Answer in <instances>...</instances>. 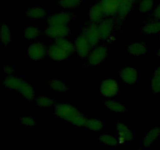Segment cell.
Instances as JSON below:
<instances>
[{
    "instance_id": "ba28073f",
    "label": "cell",
    "mask_w": 160,
    "mask_h": 150,
    "mask_svg": "<svg viewBox=\"0 0 160 150\" xmlns=\"http://www.w3.org/2000/svg\"><path fill=\"white\" fill-rule=\"evenodd\" d=\"M75 19V15L71 12L60 11L51 14L47 17L48 25H68Z\"/></svg>"
},
{
    "instance_id": "277c9868",
    "label": "cell",
    "mask_w": 160,
    "mask_h": 150,
    "mask_svg": "<svg viewBox=\"0 0 160 150\" xmlns=\"http://www.w3.org/2000/svg\"><path fill=\"white\" fill-rule=\"evenodd\" d=\"M44 34L50 38L58 40L67 38L71 34V30L68 25H48L44 31Z\"/></svg>"
},
{
    "instance_id": "f1b7e54d",
    "label": "cell",
    "mask_w": 160,
    "mask_h": 150,
    "mask_svg": "<svg viewBox=\"0 0 160 150\" xmlns=\"http://www.w3.org/2000/svg\"><path fill=\"white\" fill-rule=\"evenodd\" d=\"M155 0H141L138 4V10L141 13H148L154 10Z\"/></svg>"
},
{
    "instance_id": "484cf974",
    "label": "cell",
    "mask_w": 160,
    "mask_h": 150,
    "mask_svg": "<svg viewBox=\"0 0 160 150\" xmlns=\"http://www.w3.org/2000/svg\"><path fill=\"white\" fill-rule=\"evenodd\" d=\"M104 123L102 120L97 118H88L85 123V128L93 132H98L104 128Z\"/></svg>"
},
{
    "instance_id": "9c48e42d",
    "label": "cell",
    "mask_w": 160,
    "mask_h": 150,
    "mask_svg": "<svg viewBox=\"0 0 160 150\" xmlns=\"http://www.w3.org/2000/svg\"><path fill=\"white\" fill-rule=\"evenodd\" d=\"M83 34L87 38L88 41L89 42L92 48L98 46V44L102 40L101 35H100L99 31H98V24L90 22L87 25L84 26L81 31Z\"/></svg>"
},
{
    "instance_id": "e0dca14e",
    "label": "cell",
    "mask_w": 160,
    "mask_h": 150,
    "mask_svg": "<svg viewBox=\"0 0 160 150\" xmlns=\"http://www.w3.org/2000/svg\"><path fill=\"white\" fill-rule=\"evenodd\" d=\"M127 51L131 56L139 57V56H145L148 51V45L146 43L140 41H135L130 44L128 46Z\"/></svg>"
},
{
    "instance_id": "5b68a950",
    "label": "cell",
    "mask_w": 160,
    "mask_h": 150,
    "mask_svg": "<svg viewBox=\"0 0 160 150\" xmlns=\"http://www.w3.org/2000/svg\"><path fill=\"white\" fill-rule=\"evenodd\" d=\"M46 55H48V48L43 42H34L27 48V56L34 61L42 60Z\"/></svg>"
},
{
    "instance_id": "30bf717a",
    "label": "cell",
    "mask_w": 160,
    "mask_h": 150,
    "mask_svg": "<svg viewBox=\"0 0 160 150\" xmlns=\"http://www.w3.org/2000/svg\"><path fill=\"white\" fill-rule=\"evenodd\" d=\"M116 128H117V135H118L120 144L128 143V142H131L134 139V132L124 123L120 121H117L116 122Z\"/></svg>"
},
{
    "instance_id": "cb8c5ba5",
    "label": "cell",
    "mask_w": 160,
    "mask_h": 150,
    "mask_svg": "<svg viewBox=\"0 0 160 150\" xmlns=\"http://www.w3.org/2000/svg\"><path fill=\"white\" fill-rule=\"evenodd\" d=\"M0 41L3 46L7 47L12 42V33L10 28L7 24H2L0 28Z\"/></svg>"
},
{
    "instance_id": "52a82bcc",
    "label": "cell",
    "mask_w": 160,
    "mask_h": 150,
    "mask_svg": "<svg viewBox=\"0 0 160 150\" xmlns=\"http://www.w3.org/2000/svg\"><path fill=\"white\" fill-rule=\"evenodd\" d=\"M75 46V52L78 55V56L81 59L88 57L89 54L91 53L93 48L90 45L89 42L88 41L87 38L81 33L78 37L76 38L74 41Z\"/></svg>"
},
{
    "instance_id": "7c38bea8",
    "label": "cell",
    "mask_w": 160,
    "mask_h": 150,
    "mask_svg": "<svg viewBox=\"0 0 160 150\" xmlns=\"http://www.w3.org/2000/svg\"><path fill=\"white\" fill-rule=\"evenodd\" d=\"M48 56L56 62H62L67 60L71 56L63 48L54 42L48 47Z\"/></svg>"
},
{
    "instance_id": "5bb4252c",
    "label": "cell",
    "mask_w": 160,
    "mask_h": 150,
    "mask_svg": "<svg viewBox=\"0 0 160 150\" xmlns=\"http://www.w3.org/2000/svg\"><path fill=\"white\" fill-rule=\"evenodd\" d=\"M115 27V20L113 18H105L98 23V31L102 40H106L112 36Z\"/></svg>"
},
{
    "instance_id": "4fadbf2b",
    "label": "cell",
    "mask_w": 160,
    "mask_h": 150,
    "mask_svg": "<svg viewBox=\"0 0 160 150\" xmlns=\"http://www.w3.org/2000/svg\"><path fill=\"white\" fill-rule=\"evenodd\" d=\"M120 79L127 84H134L138 82V71L132 67H125L119 70Z\"/></svg>"
},
{
    "instance_id": "ffe728a7",
    "label": "cell",
    "mask_w": 160,
    "mask_h": 150,
    "mask_svg": "<svg viewBox=\"0 0 160 150\" xmlns=\"http://www.w3.org/2000/svg\"><path fill=\"white\" fill-rule=\"evenodd\" d=\"M48 12L44 7L41 6H35L28 8L26 10V16L32 20H41L45 18Z\"/></svg>"
},
{
    "instance_id": "83f0119b",
    "label": "cell",
    "mask_w": 160,
    "mask_h": 150,
    "mask_svg": "<svg viewBox=\"0 0 160 150\" xmlns=\"http://www.w3.org/2000/svg\"><path fill=\"white\" fill-rule=\"evenodd\" d=\"M100 142L105 145L110 147H116L120 144L118 138L109 134H102L98 138Z\"/></svg>"
},
{
    "instance_id": "d4e9b609",
    "label": "cell",
    "mask_w": 160,
    "mask_h": 150,
    "mask_svg": "<svg viewBox=\"0 0 160 150\" xmlns=\"http://www.w3.org/2000/svg\"><path fill=\"white\" fill-rule=\"evenodd\" d=\"M42 35V31L35 26H28L23 31V38L27 40L34 41L39 38Z\"/></svg>"
},
{
    "instance_id": "9a60e30c",
    "label": "cell",
    "mask_w": 160,
    "mask_h": 150,
    "mask_svg": "<svg viewBox=\"0 0 160 150\" xmlns=\"http://www.w3.org/2000/svg\"><path fill=\"white\" fill-rule=\"evenodd\" d=\"M99 2L102 5L106 18L117 17L119 10L118 0H101Z\"/></svg>"
},
{
    "instance_id": "ac0fdd59",
    "label": "cell",
    "mask_w": 160,
    "mask_h": 150,
    "mask_svg": "<svg viewBox=\"0 0 160 150\" xmlns=\"http://www.w3.org/2000/svg\"><path fill=\"white\" fill-rule=\"evenodd\" d=\"M88 16L90 20V22L94 23H99L102 20H104L106 18L105 17L104 12H103L102 7L100 2L95 3L92 5L89 9L88 12Z\"/></svg>"
},
{
    "instance_id": "6da1fadb",
    "label": "cell",
    "mask_w": 160,
    "mask_h": 150,
    "mask_svg": "<svg viewBox=\"0 0 160 150\" xmlns=\"http://www.w3.org/2000/svg\"><path fill=\"white\" fill-rule=\"evenodd\" d=\"M54 113L56 117L69 123L78 127L85 128L87 117L76 106L68 102H59L55 106Z\"/></svg>"
},
{
    "instance_id": "4316f807",
    "label": "cell",
    "mask_w": 160,
    "mask_h": 150,
    "mask_svg": "<svg viewBox=\"0 0 160 150\" xmlns=\"http://www.w3.org/2000/svg\"><path fill=\"white\" fill-rule=\"evenodd\" d=\"M35 104L40 108H50L53 106H56V102L54 98L46 95H40L34 99Z\"/></svg>"
},
{
    "instance_id": "603a6c76",
    "label": "cell",
    "mask_w": 160,
    "mask_h": 150,
    "mask_svg": "<svg viewBox=\"0 0 160 150\" xmlns=\"http://www.w3.org/2000/svg\"><path fill=\"white\" fill-rule=\"evenodd\" d=\"M104 106L108 110L115 112H126L128 109L123 103L112 99H107L104 102Z\"/></svg>"
},
{
    "instance_id": "d6a6232c",
    "label": "cell",
    "mask_w": 160,
    "mask_h": 150,
    "mask_svg": "<svg viewBox=\"0 0 160 150\" xmlns=\"http://www.w3.org/2000/svg\"><path fill=\"white\" fill-rule=\"evenodd\" d=\"M152 17L153 18L160 20V4L158 5L152 11Z\"/></svg>"
},
{
    "instance_id": "44dd1931",
    "label": "cell",
    "mask_w": 160,
    "mask_h": 150,
    "mask_svg": "<svg viewBox=\"0 0 160 150\" xmlns=\"http://www.w3.org/2000/svg\"><path fill=\"white\" fill-rule=\"evenodd\" d=\"M152 92L156 95H160V66L156 67L150 79Z\"/></svg>"
},
{
    "instance_id": "3957f363",
    "label": "cell",
    "mask_w": 160,
    "mask_h": 150,
    "mask_svg": "<svg viewBox=\"0 0 160 150\" xmlns=\"http://www.w3.org/2000/svg\"><path fill=\"white\" fill-rule=\"evenodd\" d=\"M109 55V48L106 45L95 47L89 54L87 60L88 67H96L102 63Z\"/></svg>"
},
{
    "instance_id": "2e32d148",
    "label": "cell",
    "mask_w": 160,
    "mask_h": 150,
    "mask_svg": "<svg viewBox=\"0 0 160 150\" xmlns=\"http://www.w3.org/2000/svg\"><path fill=\"white\" fill-rule=\"evenodd\" d=\"M160 137V128L159 127H153L145 133V136L142 140V146L143 148H148L159 138Z\"/></svg>"
},
{
    "instance_id": "e575fe53",
    "label": "cell",
    "mask_w": 160,
    "mask_h": 150,
    "mask_svg": "<svg viewBox=\"0 0 160 150\" xmlns=\"http://www.w3.org/2000/svg\"><path fill=\"white\" fill-rule=\"evenodd\" d=\"M136 150H141V149H136Z\"/></svg>"
},
{
    "instance_id": "7402d4cb",
    "label": "cell",
    "mask_w": 160,
    "mask_h": 150,
    "mask_svg": "<svg viewBox=\"0 0 160 150\" xmlns=\"http://www.w3.org/2000/svg\"><path fill=\"white\" fill-rule=\"evenodd\" d=\"M50 89L57 93H67L70 91L68 86L59 78H52L49 81Z\"/></svg>"
},
{
    "instance_id": "d6986e66",
    "label": "cell",
    "mask_w": 160,
    "mask_h": 150,
    "mask_svg": "<svg viewBox=\"0 0 160 150\" xmlns=\"http://www.w3.org/2000/svg\"><path fill=\"white\" fill-rule=\"evenodd\" d=\"M141 31L145 35H156L160 34V20L153 18L142 25Z\"/></svg>"
},
{
    "instance_id": "f546056e",
    "label": "cell",
    "mask_w": 160,
    "mask_h": 150,
    "mask_svg": "<svg viewBox=\"0 0 160 150\" xmlns=\"http://www.w3.org/2000/svg\"><path fill=\"white\" fill-rule=\"evenodd\" d=\"M82 2V0H59L58 5L63 9H76Z\"/></svg>"
},
{
    "instance_id": "8fae6325",
    "label": "cell",
    "mask_w": 160,
    "mask_h": 150,
    "mask_svg": "<svg viewBox=\"0 0 160 150\" xmlns=\"http://www.w3.org/2000/svg\"><path fill=\"white\" fill-rule=\"evenodd\" d=\"M135 2L136 0H118L119 10L116 17L117 23H123L124 21L134 9Z\"/></svg>"
},
{
    "instance_id": "1f68e13d",
    "label": "cell",
    "mask_w": 160,
    "mask_h": 150,
    "mask_svg": "<svg viewBox=\"0 0 160 150\" xmlns=\"http://www.w3.org/2000/svg\"><path fill=\"white\" fill-rule=\"evenodd\" d=\"M2 73L6 75V77L9 76H12V75H15V67L13 66L10 65H6L2 68Z\"/></svg>"
},
{
    "instance_id": "836d02e7",
    "label": "cell",
    "mask_w": 160,
    "mask_h": 150,
    "mask_svg": "<svg viewBox=\"0 0 160 150\" xmlns=\"http://www.w3.org/2000/svg\"><path fill=\"white\" fill-rule=\"evenodd\" d=\"M156 57L158 58V59H160V46H159V48H158L157 50H156Z\"/></svg>"
},
{
    "instance_id": "4dcf8cb0",
    "label": "cell",
    "mask_w": 160,
    "mask_h": 150,
    "mask_svg": "<svg viewBox=\"0 0 160 150\" xmlns=\"http://www.w3.org/2000/svg\"><path fill=\"white\" fill-rule=\"evenodd\" d=\"M20 123L27 128H34L37 124V121L34 117L32 116H22L19 119Z\"/></svg>"
},
{
    "instance_id": "7a4b0ae2",
    "label": "cell",
    "mask_w": 160,
    "mask_h": 150,
    "mask_svg": "<svg viewBox=\"0 0 160 150\" xmlns=\"http://www.w3.org/2000/svg\"><path fill=\"white\" fill-rule=\"evenodd\" d=\"M2 84L7 89L17 92L28 101H32L36 98L34 87L28 81L17 77L16 75L6 77L2 81Z\"/></svg>"
},
{
    "instance_id": "d590c367",
    "label": "cell",
    "mask_w": 160,
    "mask_h": 150,
    "mask_svg": "<svg viewBox=\"0 0 160 150\" xmlns=\"http://www.w3.org/2000/svg\"><path fill=\"white\" fill-rule=\"evenodd\" d=\"M159 39H160V35H159Z\"/></svg>"
},
{
    "instance_id": "8992f818",
    "label": "cell",
    "mask_w": 160,
    "mask_h": 150,
    "mask_svg": "<svg viewBox=\"0 0 160 150\" xmlns=\"http://www.w3.org/2000/svg\"><path fill=\"white\" fill-rule=\"evenodd\" d=\"M120 91L118 82L113 78H106L103 80L100 85L102 95L106 98H112L117 96Z\"/></svg>"
}]
</instances>
